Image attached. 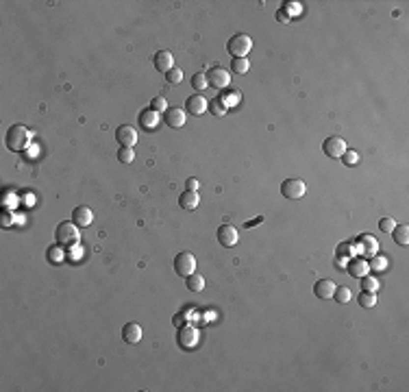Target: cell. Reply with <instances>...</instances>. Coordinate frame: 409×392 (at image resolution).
<instances>
[{"label":"cell","mask_w":409,"mask_h":392,"mask_svg":"<svg viewBox=\"0 0 409 392\" xmlns=\"http://www.w3.org/2000/svg\"><path fill=\"white\" fill-rule=\"evenodd\" d=\"M55 238H57V244L59 246H63L65 251L68 249H74V246L79 244V240H81V233H79V227L74 223H59V227L57 231H55Z\"/></svg>","instance_id":"6da1fadb"},{"label":"cell","mask_w":409,"mask_h":392,"mask_svg":"<svg viewBox=\"0 0 409 392\" xmlns=\"http://www.w3.org/2000/svg\"><path fill=\"white\" fill-rule=\"evenodd\" d=\"M28 144H31V131H28V127H24V124H13V127H9V131H7V146L9 148L20 153V150H24Z\"/></svg>","instance_id":"7a4b0ae2"},{"label":"cell","mask_w":409,"mask_h":392,"mask_svg":"<svg viewBox=\"0 0 409 392\" xmlns=\"http://www.w3.org/2000/svg\"><path fill=\"white\" fill-rule=\"evenodd\" d=\"M250 48H252V39L246 33H237L226 42V50H229V55L233 59H246Z\"/></svg>","instance_id":"3957f363"},{"label":"cell","mask_w":409,"mask_h":392,"mask_svg":"<svg viewBox=\"0 0 409 392\" xmlns=\"http://www.w3.org/2000/svg\"><path fill=\"white\" fill-rule=\"evenodd\" d=\"M174 273L179 275V277H190L191 273H196V257L188 251H183V253H179L174 257Z\"/></svg>","instance_id":"277c9868"},{"label":"cell","mask_w":409,"mask_h":392,"mask_svg":"<svg viewBox=\"0 0 409 392\" xmlns=\"http://www.w3.org/2000/svg\"><path fill=\"white\" fill-rule=\"evenodd\" d=\"M207 81H209L211 87H216V89H224L226 85L231 83V74L226 72L222 65H214V68H209L207 70Z\"/></svg>","instance_id":"5b68a950"},{"label":"cell","mask_w":409,"mask_h":392,"mask_svg":"<svg viewBox=\"0 0 409 392\" xmlns=\"http://www.w3.org/2000/svg\"><path fill=\"white\" fill-rule=\"evenodd\" d=\"M305 192H307V185L302 179H285L281 183V194L285 198H302Z\"/></svg>","instance_id":"8992f818"},{"label":"cell","mask_w":409,"mask_h":392,"mask_svg":"<svg viewBox=\"0 0 409 392\" xmlns=\"http://www.w3.org/2000/svg\"><path fill=\"white\" fill-rule=\"evenodd\" d=\"M322 150H325L327 157H333V159H340L346 150V142L342 138H327L325 144H322Z\"/></svg>","instance_id":"52a82bcc"},{"label":"cell","mask_w":409,"mask_h":392,"mask_svg":"<svg viewBox=\"0 0 409 392\" xmlns=\"http://www.w3.org/2000/svg\"><path fill=\"white\" fill-rule=\"evenodd\" d=\"M115 140L122 146L133 148V144H137V131H135V127H131V124H122V127H118V131H115Z\"/></svg>","instance_id":"ba28073f"},{"label":"cell","mask_w":409,"mask_h":392,"mask_svg":"<svg viewBox=\"0 0 409 392\" xmlns=\"http://www.w3.org/2000/svg\"><path fill=\"white\" fill-rule=\"evenodd\" d=\"M185 118H188V113H185V109H181V107H168L164 112V122L168 124V127H172V129L183 127Z\"/></svg>","instance_id":"9c48e42d"},{"label":"cell","mask_w":409,"mask_h":392,"mask_svg":"<svg viewBox=\"0 0 409 392\" xmlns=\"http://www.w3.org/2000/svg\"><path fill=\"white\" fill-rule=\"evenodd\" d=\"M185 109H188V113H191V115H203L207 109H209V100L205 96H200V94H194V96H190L185 100Z\"/></svg>","instance_id":"30bf717a"},{"label":"cell","mask_w":409,"mask_h":392,"mask_svg":"<svg viewBox=\"0 0 409 392\" xmlns=\"http://www.w3.org/2000/svg\"><path fill=\"white\" fill-rule=\"evenodd\" d=\"M92 220H94V214H92V209H89L87 205H79V207H74V212H72V223L77 224L79 229L89 227V224H92Z\"/></svg>","instance_id":"8fae6325"},{"label":"cell","mask_w":409,"mask_h":392,"mask_svg":"<svg viewBox=\"0 0 409 392\" xmlns=\"http://www.w3.org/2000/svg\"><path fill=\"white\" fill-rule=\"evenodd\" d=\"M216 235H218V242L222 246H235L237 240H240V231L235 227H231V224H222Z\"/></svg>","instance_id":"7c38bea8"},{"label":"cell","mask_w":409,"mask_h":392,"mask_svg":"<svg viewBox=\"0 0 409 392\" xmlns=\"http://www.w3.org/2000/svg\"><path fill=\"white\" fill-rule=\"evenodd\" d=\"M137 122H139V127H142L144 131H153L159 124V113L155 112V109H150V107L142 109V112H139Z\"/></svg>","instance_id":"4fadbf2b"},{"label":"cell","mask_w":409,"mask_h":392,"mask_svg":"<svg viewBox=\"0 0 409 392\" xmlns=\"http://www.w3.org/2000/svg\"><path fill=\"white\" fill-rule=\"evenodd\" d=\"M368 270H370V266H368V261L361 259V257H353L346 266V273L355 279H361L363 275H368Z\"/></svg>","instance_id":"5bb4252c"},{"label":"cell","mask_w":409,"mask_h":392,"mask_svg":"<svg viewBox=\"0 0 409 392\" xmlns=\"http://www.w3.org/2000/svg\"><path fill=\"white\" fill-rule=\"evenodd\" d=\"M153 61H155V68H157L159 72H165V74H168L170 70H172L174 57H172V53H170V50H159V53L153 57Z\"/></svg>","instance_id":"9a60e30c"},{"label":"cell","mask_w":409,"mask_h":392,"mask_svg":"<svg viewBox=\"0 0 409 392\" xmlns=\"http://www.w3.org/2000/svg\"><path fill=\"white\" fill-rule=\"evenodd\" d=\"M122 340L126 344H137L142 340V327L137 323H126L122 327Z\"/></svg>","instance_id":"2e32d148"},{"label":"cell","mask_w":409,"mask_h":392,"mask_svg":"<svg viewBox=\"0 0 409 392\" xmlns=\"http://www.w3.org/2000/svg\"><path fill=\"white\" fill-rule=\"evenodd\" d=\"M333 292H335V283H333L331 279H320L314 285V294L318 296V299H322V301L333 299Z\"/></svg>","instance_id":"e0dca14e"},{"label":"cell","mask_w":409,"mask_h":392,"mask_svg":"<svg viewBox=\"0 0 409 392\" xmlns=\"http://www.w3.org/2000/svg\"><path fill=\"white\" fill-rule=\"evenodd\" d=\"M196 342V329L194 327H190V325H181V329H179V344L183 346V349H188V346H191Z\"/></svg>","instance_id":"ac0fdd59"},{"label":"cell","mask_w":409,"mask_h":392,"mask_svg":"<svg viewBox=\"0 0 409 392\" xmlns=\"http://www.w3.org/2000/svg\"><path fill=\"white\" fill-rule=\"evenodd\" d=\"M198 200H200V198H198V194H196V192H190V190H185V192L179 196L181 209H188V212H190V209H196V207H198Z\"/></svg>","instance_id":"d6986e66"},{"label":"cell","mask_w":409,"mask_h":392,"mask_svg":"<svg viewBox=\"0 0 409 392\" xmlns=\"http://www.w3.org/2000/svg\"><path fill=\"white\" fill-rule=\"evenodd\" d=\"M185 285H188V290L191 292H203L205 290V277L198 273H191L190 277H185Z\"/></svg>","instance_id":"ffe728a7"},{"label":"cell","mask_w":409,"mask_h":392,"mask_svg":"<svg viewBox=\"0 0 409 392\" xmlns=\"http://www.w3.org/2000/svg\"><path fill=\"white\" fill-rule=\"evenodd\" d=\"M46 257H48L50 264H61V261L65 259V249H63V246H59V244L48 246Z\"/></svg>","instance_id":"44dd1931"},{"label":"cell","mask_w":409,"mask_h":392,"mask_svg":"<svg viewBox=\"0 0 409 392\" xmlns=\"http://www.w3.org/2000/svg\"><path fill=\"white\" fill-rule=\"evenodd\" d=\"M392 235H394V242H396V244H401V246L409 244V229H407V224H396L394 231H392Z\"/></svg>","instance_id":"7402d4cb"},{"label":"cell","mask_w":409,"mask_h":392,"mask_svg":"<svg viewBox=\"0 0 409 392\" xmlns=\"http://www.w3.org/2000/svg\"><path fill=\"white\" fill-rule=\"evenodd\" d=\"M207 112H211L214 115H224L226 113V103L222 100V96H218V98H214V100H209V109Z\"/></svg>","instance_id":"603a6c76"},{"label":"cell","mask_w":409,"mask_h":392,"mask_svg":"<svg viewBox=\"0 0 409 392\" xmlns=\"http://www.w3.org/2000/svg\"><path fill=\"white\" fill-rule=\"evenodd\" d=\"M209 81H207V74L205 72H196L194 77H191V87L196 89V92H205Z\"/></svg>","instance_id":"cb8c5ba5"},{"label":"cell","mask_w":409,"mask_h":392,"mask_svg":"<svg viewBox=\"0 0 409 392\" xmlns=\"http://www.w3.org/2000/svg\"><path fill=\"white\" fill-rule=\"evenodd\" d=\"M351 288H346V285H335V292H333V299L337 301V303H348L351 301Z\"/></svg>","instance_id":"d4e9b609"},{"label":"cell","mask_w":409,"mask_h":392,"mask_svg":"<svg viewBox=\"0 0 409 392\" xmlns=\"http://www.w3.org/2000/svg\"><path fill=\"white\" fill-rule=\"evenodd\" d=\"M359 244H363V253H368V255H375V253H377V249H379V244L370 238V235H361V238H359Z\"/></svg>","instance_id":"484cf974"},{"label":"cell","mask_w":409,"mask_h":392,"mask_svg":"<svg viewBox=\"0 0 409 392\" xmlns=\"http://www.w3.org/2000/svg\"><path fill=\"white\" fill-rule=\"evenodd\" d=\"M231 68H233L235 74H246L250 70V63H248V59H233V61H231Z\"/></svg>","instance_id":"4316f807"},{"label":"cell","mask_w":409,"mask_h":392,"mask_svg":"<svg viewBox=\"0 0 409 392\" xmlns=\"http://www.w3.org/2000/svg\"><path fill=\"white\" fill-rule=\"evenodd\" d=\"M359 305H361V308H375V305H377V296H375V292H363V290H361V294H359Z\"/></svg>","instance_id":"83f0119b"},{"label":"cell","mask_w":409,"mask_h":392,"mask_svg":"<svg viewBox=\"0 0 409 392\" xmlns=\"http://www.w3.org/2000/svg\"><path fill=\"white\" fill-rule=\"evenodd\" d=\"M377 288H379V281L375 277L363 275V277H361V290H363V292H375Z\"/></svg>","instance_id":"f1b7e54d"},{"label":"cell","mask_w":409,"mask_h":392,"mask_svg":"<svg viewBox=\"0 0 409 392\" xmlns=\"http://www.w3.org/2000/svg\"><path fill=\"white\" fill-rule=\"evenodd\" d=\"M342 162H344L346 166H357L359 164V153H357V150H344V155H342Z\"/></svg>","instance_id":"f546056e"},{"label":"cell","mask_w":409,"mask_h":392,"mask_svg":"<svg viewBox=\"0 0 409 392\" xmlns=\"http://www.w3.org/2000/svg\"><path fill=\"white\" fill-rule=\"evenodd\" d=\"M118 159H120L122 164H131V162L135 159V150H133V148H126V146H122V148L118 150Z\"/></svg>","instance_id":"4dcf8cb0"},{"label":"cell","mask_w":409,"mask_h":392,"mask_svg":"<svg viewBox=\"0 0 409 392\" xmlns=\"http://www.w3.org/2000/svg\"><path fill=\"white\" fill-rule=\"evenodd\" d=\"M150 109H155V112H165L168 109V103H165V98L164 96H155L153 100H150Z\"/></svg>","instance_id":"1f68e13d"},{"label":"cell","mask_w":409,"mask_h":392,"mask_svg":"<svg viewBox=\"0 0 409 392\" xmlns=\"http://www.w3.org/2000/svg\"><path fill=\"white\" fill-rule=\"evenodd\" d=\"M165 79H168V83H174L176 85V83L183 81V72H181L179 68H172L168 74H165Z\"/></svg>","instance_id":"d6a6232c"},{"label":"cell","mask_w":409,"mask_h":392,"mask_svg":"<svg viewBox=\"0 0 409 392\" xmlns=\"http://www.w3.org/2000/svg\"><path fill=\"white\" fill-rule=\"evenodd\" d=\"M394 227H396V223H394L392 218H381V220H379V229H381L383 233H392Z\"/></svg>","instance_id":"836d02e7"},{"label":"cell","mask_w":409,"mask_h":392,"mask_svg":"<svg viewBox=\"0 0 409 392\" xmlns=\"http://www.w3.org/2000/svg\"><path fill=\"white\" fill-rule=\"evenodd\" d=\"M353 253V242H342L337 244V257H346Z\"/></svg>","instance_id":"e575fe53"},{"label":"cell","mask_w":409,"mask_h":392,"mask_svg":"<svg viewBox=\"0 0 409 392\" xmlns=\"http://www.w3.org/2000/svg\"><path fill=\"white\" fill-rule=\"evenodd\" d=\"M276 20H279V22H281V24H290V22H292V13H287V11H285V9H283V7H281V9H279V11H276Z\"/></svg>","instance_id":"d590c367"},{"label":"cell","mask_w":409,"mask_h":392,"mask_svg":"<svg viewBox=\"0 0 409 392\" xmlns=\"http://www.w3.org/2000/svg\"><path fill=\"white\" fill-rule=\"evenodd\" d=\"M0 224H2V227H9V224H13V214L4 209V212H2V218H0Z\"/></svg>","instance_id":"8d00e7d4"},{"label":"cell","mask_w":409,"mask_h":392,"mask_svg":"<svg viewBox=\"0 0 409 392\" xmlns=\"http://www.w3.org/2000/svg\"><path fill=\"white\" fill-rule=\"evenodd\" d=\"M198 185H200L198 179H194V177L185 181V190H190V192H196V190H198Z\"/></svg>","instance_id":"74e56055"},{"label":"cell","mask_w":409,"mask_h":392,"mask_svg":"<svg viewBox=\"0 0 409 392\" xmlns=\"http://www.w3.org/2000/svg\"><path fill=\"white\" fill-rule=\"evenodd\" d=\"M335 268H337V270H344V268H346V261L342 259V257H335Z\"/></svg>","instance_id":"f35d334b"},{"label":"cell","mask_w":409,"mask_h":392,"mask_svg":"<svg viewBox=\"0 0 409 392\" xmlns=\"http://www.w3.org/2000/svg\"><path fill=\"white\" fill-rule=\"evenodd\" d=\"M259 223H264V216H259V218H255V220H248L246 227H252V224H259Z\"/></svg>","instance_id":"ab89813d"},{"label":"cell","mask_w":409,"mask_h":392,"mask_svg":"<svg viewBox=\"0 0 409 392\" xmlns=\"http://www.w3.org/2000/svg\"><path fill=\"white\" fill-rule=\"evenodd\" d=\"M383 264H385L383 259H375V261H372V266H370V268H377V270H379V268H383Z\"/></svg>","instance_id":"60d3db41"}]
</instances>
